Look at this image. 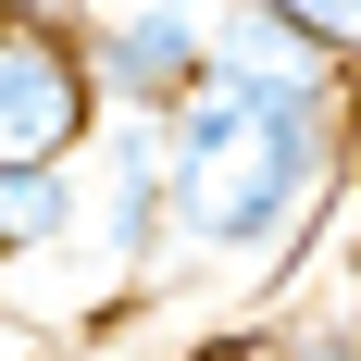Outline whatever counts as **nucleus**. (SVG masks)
I'll return each mask as SVG.
<instances>
[{
	"label": "nucleus",
	"mask_w": 361,
	"mask_h": 361,
	"mask_svg": "<svg viewBox=\"0 0 361 361\" xmlns=\"http://www.w3.org/2000/svg\"><path fill=\"white\" fill-rule=\"evenodd\" d=\"M336 200H349V274H361V137H349V187Z\"/></svg>",
	"instance_id": "7"
},
{
	"label": "nucleus",
	"mask_w": 361,
	"mask_h": 361,
	"mask_svg": "<svg viewBox=\"0 0 361 361\" xmlns=\"http://www.w3.org/2000/svg\"><path fill=\"white\" fill-rule=\"evenodd\" d=\"M137 13H212V0H137Z\"/></svg>",
	"instance_id": "8"
},
{
	"label": "nucleus",
	"mask_w": 361,
	"mask_h": 361,
	"mask_svg": "<svg viewBox=\"0 0 361 361\" xmlns=\"http://www.w3.org/2000/svg\"><path fill=\"white\" fill-rule=\"evenodd\" d=\"M200 50H212L224 87H361V75L324 63V50H312L274 0H212V13H200Z\"/></svg>",
	"instance_id": "5"
},
{
	"label": "nucleus",
	"mask_w": 361,
	"mask_h": 361,
	"mask_svg": "<svg viewBox=\"0 0 361 361\" xmlns=\"http://www.w3.org/2000/svg\"><path fill=\"white\" fill-rule=\"evenodd\" d=\"M75 37H87V75H100V112H162L212 75V50H200V13H75Z\"/></svg>",
	"instance_id": "4"
},
{
	"label": "nucleus",
	"mask_w": 361,
	"mask_h": 361,
	"mask_svg": "<svg viewBox=\"0 0 361 361\" xmlns=\"http://www.w3.org/2000/svg\"><path fill=\"white\" fill-rule=\"evenodd\" d=\"M0 13H75V0H0Z\"/></svg>",
	"instance_id": "9"
},
{
	"label": "nucleus",
	"mask_w": 361,
	"mask_h": 361,
	"mask_svg": "<svg viewBox=\"0 0 361 361\" xmlns=\"http://www.w3.org/2000/svg\"><path fill=\"white\" fill-rule=\"evenodd\" d=\"M349 137H361V87H224V75H200L162 112V262H237L274 299L336 224Z\"/></svg>",
	"instance_id": "1"
},
{
	"label": "nucleus",
	"mask_w": 361,
	"mask_h": 361,
	"mask_svg": "<svg viewBox=\"0 0 361 361\" xmlns=\"http://www.w3.org/2000/svg\"><path fill=\"white\" fill-rule=\"evenodd\" d=\"M100 75L75 13H0V162H87Z\"/></svg>",
	"instance_id": "2"
},
{
	"label": "nucleus",
	"mask_w": 361,
	"mask_h": 361,
	"mask_svg": "<svg viewBox=\"0 0 361 361\" xmlns=\"http://www.w3.org/2000/svg\"><path fill=\"white\" fill-rule=\"evenodd\" d=\"M87 224L75 237H100L112 274H149L162 262V125L149 112H100V137H87Z\"/></svg>",
	"instance_id": "3"
},
{
	"label": "nucleus",
	"mask_w": 361,
	"mask_h": 361,
	"mask_svg": "<svg viewBox=\"0 0 361 361\" xmlns=\"http://www.w3.org/2000/svg\"><path fill=\"white\" fill-rule=\"evenodd\" d=\"M87 224V175L75 162H0V262H37Z\"/></svg>",
	"instance_id": "6"
}]
</instances>
